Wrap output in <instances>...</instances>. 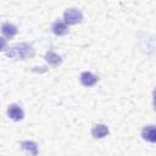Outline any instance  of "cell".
Returning a JSON list of instances; mask_svg holds the SVG:
<instances>
[{
  "instance_id": "6da1fadb",
  "label": "cell",
  "mask_w": 156,
  "mask_h": 156,
  "mask_svg": "<svg viewBox=\"0 0 156 156\" xmlns=\"http://www.w3.org/2000/svg\"><path fill=\"white\" fill-rule=\"evenodd\" d=\"M6 56L15 60H27L34 56V49L27 43H21L6 51Z\"/></svg>"
},
{
  "instance_id": "7a4b0ae2",
  "label": "cell",
  "mask_w": 156,
  "mask_h": 156,
  "mask_svg": "<svg viewBox=\"0 0 156 156\" xmlns=\"http://www.w3.org/2000/svg\"><path fill=\"white\" fill-rule=\"evenodd\" d=\"M63 20H65L66 24H77L79 22H82L83 13L77 9H68L63 13Z\"/></svg>"
},
{
  "instance_id": "3957f363",
  "label": "cell",
  "mask_w": 156,
  "mask_h": 156,
  "mask_svg": "<svg viewBox=\"0 0 156 156\" xmlns=\"http://www.w3.org/2000/svg\"><path fill=\"white\" fill-rule=\"evenodd\" d=\"M7 116L12 121H21L24 117V112L17 104H11L7 108Z\"/></svg>"
},
{
  "instance_id": "277c9868",
  "label": "cell",
  "mask_w": 156,
  "mask_h": 156,
  "mask_svg": "<svg viewBox=\"0 0 156 156\" xmlns=\"http://www.w3.org/2000/svg\"><path fill=\"white\" fill-rule=\"evenodd\" d=\"M141 136L144 140L149 141V143H155L156 141V132H155V126L150 124V126H145L141 130Z\"/></svg>"
},
{
  "instance_id": "5b68a950",
  "label": "cell",
  "mask_w": 156,
  "mask_h": 156,
  "mask_svg": "<svg viewBox=\"0 0 156 156\" xmlns=\"http://www.w3.org/2000/svg\"><path fill=\"white\" fill-rule=\"evenodd\" d=\"M108 134V127L105 124H95L91 128V135L95 139H102Z\"/></svg>"
},
{
  "instance_id": "8992f818",
  "label": "cell",
  "mask_w": 156,
  "mask_h": 156,
  "mask_svg": "<svg viewBox=\"0 0 156 156\" xmlns=\"http://www.w3.org/2000/svg\"><path fill=\"white\" fill-rule=\"evenodd\" d=\"M98 82V77L91 72H83L80 74V83L84 87H93Z\"/></svg>"
},
{
  "instance_id": "52a82bcc",
  "label": "cell",
  "mask_w": 156,
  "mask_h": 156,
  "mask_svg": "<svg viewBox=\"0 0 156 156\" xmlns=\"http://www.w3.org/2000/svg\"><path fill=\"white\" fill-rule=\"evenodd\" d=\"M21 147H22V150H24L30 156H38V145L34 141L24 140L21 143Z\"/></svg>"
},
{
  "instance_id": "ba28073f",
  "label": "cell",
  "mask_w": 156,
  "mask_h": 156,
  "mask_svg": "<svg viewBox=\"0 0 156 156\" xmlns=\"http://www.w3.org/2000/svg\"><path fill=\"white\" fill-rule=\"evenodd\" d=\"M45 60H46V62H48L49 65H51V66H54V67H57V66L61 65V62H62L61 56H60L58 54L54 52V51H48V52L45 54Z\"/></svg>"
},
{
  "instance_id": "9c48e42d",
  "label": "cell",
  "mask_w": 156,
  "mask_h": 156,
  "mask_svg": "<svg viewBox=\"0 0 156 156\" xmlns=\"http://www.w3.org/2000/svg\"><path fill=\"white\" fill-rule=\"evenodd\" d=\"M51 29H52L54 34H56V35H65L68 33V26L62 21H56L52 24Z\"/></svg>"
},
{
  "instance_id": "30bf717a",
  "label": "cell",
  "mask_w": 156,
  "mask_h": 156,
  "mask_svg": "<svg viewBox=\"0 0 156 156\" xmlns=\"http://www.w3.org/2000/svg\"><path fill=\"white\" fill-rule=\"evenodd\" d=\"M1 30H2V34L6 38H13L17 34V27L15 24H12V23H9V22L2 24Z\"/></svg>"
},
{
  "instance_id": "8fae6325",
  "label": "cell",
  "mask_w": 156,
  "mask_h": 156,
  "mask_svg": "<svg viewBox=\"0 0 156 156\" xmlns=\"http://www.w3.org/2000/svg\"><path fill=\"white\" fill-rule=\"evenodd\" d=\"M6 48H7V43H6V40L2 39V38H0V51L6 50Z\"/></svg>"
}]
</instances>
